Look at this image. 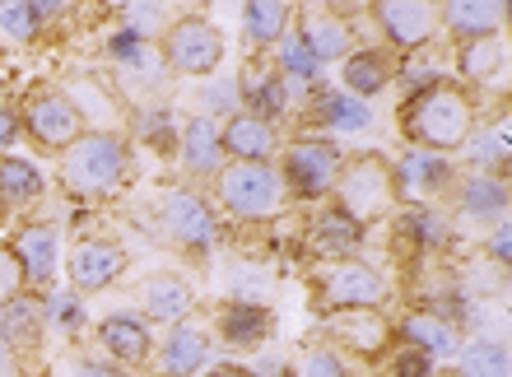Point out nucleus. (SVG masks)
<instances>
[{"label":"nucleus","mask_w":512,"mask_h":377,"mask_svg":"<svg viewBox=\"0 0 512 377\" xmlns=\"http://www.w3.org/2000/svg\"><path fill=\"white\" fill-rule=\"evenodd\" d=\"M391 80H396V66H391V56L378 52V47H368V52H350V56H345V70H340L345 94L359 98V103L378 98Z\"/></svg>","instance_id":"412c9836"},{"label":"nucleus","mask_w":512,"mask_h":377,"mask_svg":"<svg viewBox=\"0 0 512 377\" xmlns=\"http://www.w3.org/2000/svg\"><path fill=\"white\" fill-rule=\"evenodd\" d=\"M270 294V275L256 266H243L238 275H233V298L238 303H261V298Z\"/></svg>","instance_id":"79ce46f5"},{"label":"nucleus","mask_w":512,"mask_h":377,"mask_svg":"<svg viewBox=\"0 0 512 377\" xmlns=\"http://www.w3.org/2000/svg\"><path fill=\"white\" fill-rule=\"evenodd\" d=\"M42 191H47V182L28 159H0V201L5 205H28Z\"/></svg>","instance_id":"f704fd0d"},{"label":"nucleus","mask_w":512,"mask_h":377,"mask_svg":"<svg viewBox=\"0 0 512 377\" xmlns=\"http://www.w3.org/2000/svg\"><path fill=\"white\" fill-rule=\"evenodd\" d=\"M475 131V108L471 94L457 84H438L424 94H410L401 103V135L410 149H429V154H452L471 140Z\"/></svg>","instance_id":"f257e3e1"},{"label":"nucleus","mask_w":512,"mask_h":377,"mask_svg":"<svg viewBox=\"0 0 512 377\" xmlns=\"http://www.w3.org/2000/svg\"><path fill=\"white\" fill-rule=\"evenodd\" d=\"M312 122L326 126V131L354 135V131H364V126L373 122V112H368V103H359V98L345 94V89H322V94L312 98Z\"/></svg>","instance_id":"a878e982"},{"label":"nucleus","mask_w":512,"mask_h":377,"mask_svg":"<svg viewBox=\"0 0 512 377\" xmlns=\"http://www.w3.org/2000/svg\"><path fill=\"white\" fill-rule=\"evenodd\" d=\"M312 294H317V312H326V317L350 308H382L387 280L364 261H331V266L317 270Z\"/></svg>","instance_id":"423d86ee"},{"label":"nucleus","mask_w":512,"mask_h":377,"mask_svg":"<svg viewBox=\"0 0 512 377\" xmlns=\"http://www.w3.org/2000/svg\"><path fill=\"white\" fill-rule=\"evenodd\" d=\"M70 377H131V373H122L117 364H103V359H80Z\"/></svg>","instance_id":"de8ad7c7"},{"label":"nucleus","mask_w":512,"mask_h":377,"mask_svg":"<svg viewBox=\"0 0 512 377\" xmlns=\"http://www.w3.org/2000/svg\"><path fill=\"white\" fill-rule=\"evenodd\" d=\"M219 331L229 345H261L270 336V312L261 303H229V308L219 312Z\"/></svg>","instance_id":"2f4dec72"},{"label":"nucleus","mask_w":512,"mask_h":377,"mask_svg":"<svg viewBox=\"0 0 512 377\" xmlns=\"http://www.w3.org/2000/svg\"><path fill=\"white\" fill-rule=\"evenodd\" d=\"M24 294V270L14 261V252L0 243V303H10V298Z\"/></svg>","instance_id":"c03bdc74"},{"label":"nucleus","mask_w":512,"mask_h":377,"mask_svg":"<svg viewBox=\"0 0 512 377\" xmlns=\"http://www.w3.org/2000/svg\"><path fill=\"white\" fill-rule=\"evenodd\" d=\"M0 215H5V201H0Z\"/></svg>","instance_id":"603ef678"},{"label":"nucleus","mask_w":512,"mask_h":377,"mask_svg":"<svg viewBox=\"0 0 512 377\" xmlns=\"http://www.w3.org/2000/svg\"><path fill=\"white\" fill-rule=\"evenodd\" d=\"M373 19L387 33L391 47H401V52H419V47L438 42V33H443L438 5H429V0H378Z\"/></svg>","instance_id":"9d476101"},{"label":"nucleus","mask_w":512,"mask_h":377,"mask_svg":"<svg viewBox=\"0 0 512 377\" xmlns=\"http://www.w3.org/2000/svg\"><path fill=\"white\" fill-rule=\"evenodd\" d=\"M131 177V145L117 131H84L70 149H61V187L75 201L117 196Z\"/></svg>","instance_id":"f03ea898"},{"label":"nucleus","mask_w":512,"mask_h":377,"mask_svg":"<svg viewBox=\"0 0 512 377\" xmlns=\"http://www.w3.org/2000/svg\"><path fill=\"white\" fill-rule=\"evenodd\" d=\"M210 377H256L252 368H238V364H224L219 373H210Z\"/></svg>","instance_id":"8fccbe9b"},{"label":"nucleus","mask_w":512,"mask_h":377,"mask_svg":"<svg viewBox=\"0 0 512 377\" xmlns=\"http://www.w3.org/2000/svg\"><path fill=\"white\" fill-rule=\"evenodd\" d=\"M503 56H508L503 38L461 42V47H457V75H461L466 84H489V80H494V75L503 70Z\"/></svg>","instance_id":"c756f323"},{"label":"nucleus","mask_w":512,"mask_h":377,"mask_svg":"<svg viewBox=\"0 0 512 377\" xmlns=\"http://www.w3.org/2000/svg\"><path fill=\"white\" fill-rule=\"evenodd\" d=\"M294 33L303 38V47L312 52V61H317V66L340 61V56L354 52V28L345 24L336 10H303V14H298Z\"/></svg>","instance_id":"dca6fc26"},{"label":"nucleus","mask_w":512,"mask_h":377,"mask_svg":"<svg viewBox=\"0 0 512 377\" xmlns=\"http://www.w3.org/2000/svg\"><path fill=\"white\" fill-rule=\"evenodd\" d=\"M401 340L410 350L424 354V359H452L461 350L457 326L447 322V317H438V312H410L401 322Z\"/></svg>","instance_id":"aec40b11"},{"label":"nucleus","mask_w":512,"mask_h":377,"mask_svg":"<svg viewBox=\"0 0 512 377\" xmlns=\"http://www.w3.org/2000/svg\"><path fill=\"white\" fill-rule=\"evenodd\" d=\"M294 377H354V368H350V359L340 350H331V345H312V350H303Z\"/></svg>","instance_id":"e433bc0d"},{"label":"nucleus","mask_w":512,"mask_h":377,"mask_svg":"<svg viewBox=\"0 0 512 377\" xmlns=\"http://www.w3.org/2000/svg\"><path fill=\"white\" fill-rule=\"evenodd\" d=\"M508 373H512V359L503 340L480 336L457 350V377H508Z\"/></svg>","instance_id":"473e14b6"},{"label":"nucleus","mask_w":512,"mask_h":377,"mask_svg":"<svg viewBox=\"0 0 512 377\" xmlns=\"http://www.w3.org/2000/svg\"><path fill=\"white\" fill-rule=\"evenodd\" d=\"M494 261H499V266H508V261H512V229H508V224H499V229H494Z\"/></svg>","instance_id":"09e8293b"},{"label":"nucleus","mask_w":512,"mask_h":377,"mask_svg":"<svg viewBox=\"0 0 512 377\" xmlns=\"http://www.w3.org/2000/svg\"><path fill=\"white\" fill-rule=\"evenodd\" d=\"M14 261L24 270V284L33 289H47L56 280V270H61V233L52 224H24L19 238L10 243Z\"/></svg>","instance_id":"2eb2a0df"},{"label":"nucleus","mask_w":512,"mask_h":377,"mask_svg":"<svg viewBox=\"0 0 512 377\" xmlns=\"http://www.w3.org/2000/svg\"><path fill=\"white\" fill-rule=\"evenodd\" d=\"M66 103H70V108H75V117H80V126H84V122H94L98 131H112V122H117V103H112V98H108V89H103V84H98V80H89V75H84V80H75V84H70Z\"/></svg>","instance_id":"72a5a7b5"},{"label":"nucleus","mask_w":512,"mask_h":377,"mask_svg":"<svg viewBox=\"0 0 512 377\" xmlns=\"http://www.w3.org/2000/svg\"><path fill=\"white\" fill-rule=\"evenodd\" d=\"M224 145H219V122L215 117H191L182 126V168L191 177H219L224 173Z\"/></svg>","instance_id":"6ab92c4d"},{"label":"nucleus","mask_w":512,"mask_h":377,"mask_svg":"<svg viewBox=\"0 0 512 377\" xmlns=\"http://www.w3.org/2000/svg\"><path fill=\"white\" fill-rule=\"evenodd\" d=\"M219 145H224V154H233V163H270L280 149V135L252 112H238L219 126Z\"/></svg>","instance_id":"a211bd4d"},{"label":"nucleus","mask_w":512,"mask_h":377,"mask_svg":"<svg viewBox=\"0 0 512 377\" xmlns=\"http://www.w3.org/2000/svg\"><path fill=\"white\" fill-rule=\"evenodd\" d=\"M52 377H66V373H52Z\"/></svg>","instance_id":"864d4df0"},{"label":"nucleus","mask_w":512,"mask_h":377,"mask_svg":"<svg viewBox=\"0 0 512 377\" xmlns=\"http://www.w3.org/2000/svg\"><path fill=\"white\" fill-rule=\"evenodd\" d=\"M336 210L354 219L359 229L378 224L396 210V187H391V163L382 154H354L350 163H340L336 177Z\"/></svg>","instance_id":"7ed1b4c3"},{"label":"nucleus","mask_w":512,"mask_h":377,"mask_svg":"<svg viewBox=\"0 0 512 377\" xmlns=\"http://www.w3.org/2000/svg\"><path fill=\"white\" fill-rule=\"evenodd\" d=\"M42 303L38 298H10V303H0V340L5 345H19V350H28V345H38L42 336Z\"/></svg>","instance_id":"c85d7f7f"},{"label":"nucleus","mask_w":512,"mask_h":377,"mask_svg":"<svg viewBox=\"0 0 512 377\" xmlns=\"http://www.w3.org/2000/svg\"><path fill=\"white\" fill-rule=\"evenodd\" d=\"M122 270H126V252L117 243H108V238H84V243H75V252H70V261H66V275H70V289H75V294L108 289Z\"/></svg>","instance_id":"ddd939ff"},{"label":"nucleus","mask_w":512,"mask_h":377,"mask_svg":"<svg viewBox=\"0 0 512 377\" xmlns=\"http://www.w3.org/2000/svg\"><path fill=\"white\" fill-rule=\"evenodd\" d=\"M205 112H201V117H210V112H224V117H229V112H233V117H238V108H243V98H238V84H210V89H205Z\"/></svg>","instance_id":"37998d69"},{"label":"nucleus","mask_w":512,"mask_h":377,"mask_svg":"<svg viewBox=\"0 0 512 377\" xmlns=\"http://www.w3.org/2000/svg\"><path fill=\"white\" fill-rule=\"evenodd\" d=\"M219 201L238 219H275L289 205V191L275 163H229L219 173Z\"/></svg>","instance_id":"20e7f679"},{"label":"nucleus","mask_w":512,"mask_h":377,"mask_svg":"<svg viewBox=\"0 0 512 377\" xmlns=\"http://www.w3.org/2000/svg\"><path fill=\"white\" fill-rule=\"evenodd\" d=\"M391 187L396 201L424 205L433 196H443L447 187H457V168L447 154H429V149H410L401 163H391Z\"/></svg>","instance_id":"9b49d317"},{"label":"nucleus","mask_w":512,"mask_h":377,"mask_svg":"<svg viewBox=\"0 0 512 377\" xmlns=\"http://www.w3.org/2000/svg\"><path fill=\"white\" fill-rule=\"evenodd\" d=\"M98 345L108 354L112 364H145L149 359V331L145 322H135V317H108V322L98 326Z\"/></svg>","instance_id":"393cba45"},{"label":"nucleus","mask_w":512,"mask_h":377,"mask_svg":"<svg viewBox=\"0 0 512 377\" xmlns=\"http://www.w3.org/2000/svg\"><path fill=\"white\" fill-rule=\"evenodd\" d=\"M433 368H429V359H424V354L419 350H410V345H405L401 354H391V364H387V373H378V377H429Z\"/></svg>","instance_id":"a18cd8bd"},{"label":"nucleus","mask_w":512,"mask_h":377,"mask_svg":"<svg viewBox=\"0 0 512 377\" xmlns=\"http://www.w3.org/2000/svg\"><path fill=\"white\" fill-rule=\"evenodd\" d=\"M438 19L461 42L499 38L503 24H508V5L503 0H452V5H438Z\"/></svg>","instance_id":"f3484780"},{"label":"nucleus","mask_w":512,"mask_h":377,"mask_svg":"<svg viewBox=\"0 0 512 377\" xmlns=\"http://www.w3.org/2000/svg\"><path fill=\"white\" fill-rule=\"evenodd\" d=\"M19 131H24V126H19V112H14L10 103H0V149H10L14 140H19Z\"/></svg>","instance_id":"49530a36"},{"label":"nucleus","mask_w":512,"mask_h":377,"mask_svg":"<svg viewBox=\"0 0 512 377\" xmlns=\"http://www.w3.org/2000/svg\"><path fill=\"white\" fill-rule=\"evenodd\" d=\"M159 224H163V233H168L177 247H187V252H210V247L219 243V224H215V215H210V205L187 187H173L163 196Z\"/></svg>","instance_id":"1a4fd4ad"},{"label":"nucleus","mask_w":512,"mask_h":377,"mask_svg":"<svg viewBox=\"0 0 512 377\" xmlns=\"http://www.w3.org/2000/svg\"><path fill=\"white\" fill-rule=\"evenodd\" d=\"M163 61L177 75H215L219 61H224V33H219L210 19L201 14H187V19H173L163 28Z\"/></svg>","instance_id":"39448f33"},{"label":"nucleus","mask_w":512,"mask_h":377,"mask_svg":"<svg viewBox=\"0 0 512 377\" xmlns=\"http://www.w3.org/2000/svg\"><path fill=\"white\" fill-rule=\"evenodd\" d=\"M140 298H145V317H149V322L177 326L191 312V284L182 280V275H149L145 289H140Z\"/></svg>","instance_id":"b1692460"},{"label":"nucleus","mask_w":512,"mask_h":377,"mask_svg":"<svg viewBox=\"0 0 512 377\" xmlns=\"http://www.w3.org/2000/svg\"><path fill=\"white\" fill-rule=\"evenodd\" d=\"M457 201L471 219H503L508 215V182L489 173H475L466 182H457Z\"/></svg>","instance_id":"cd10ccee"},{"label":"nucleus","mask_w":512,"mask_h":377,"mask_svg":"<svg viewBox=\"0 0 512 377\" xmlns=\"http://www.w3.org/2000/svg\"><path fill=\"white\" fill-rule=\"evenodd\" d=\"M42 322H47V326H61V331H80V326H84L80 294H52L47 303H42Z\"/></svg>","instance_id":"58836bf2"},{"label":"nucleus","mask_w":512,"mask_h":377,"mask_svg":"<svg viewBox=\"0 0 512 377\" xmlns=\"http://www.w3.org/2000/svg\"><path fill=\"white\" fill-rule=\"evenodd\" d=\"M429 377H457V373H429Z\"/></svg>","instance_id":"3c124183"},{"label":"nucleus","mask_w":512,"mask_h":377,"mask_svg":"<svg viewBox=\"0 0 512 377\" xmlns=\"http://www.w3.org/2000/svg\"><path fill=\"white\" fill-rule=\"evenodd\" d=\"M326 336L340 340L359 359H382L391 350L396 331H391V322L378 308H350V312H331L326 317Z\"/></svg>","instance_id":"f8f14e48"},{"label":"nucleus","mask_w":512,"mask_h":377,"mask_svg":"<svg viewBox=\"0 0 512 377\" xmlns=\"http://www.w3.org/2000/svg\"><path fill=\"white\" fill-rule=\"evenodd\" d=\"M280 177H284V191L289 201H322L331 196L340 177V149L331 140H294L284 149V163H280Z\"/></svg>","instance_id":"0eeeda50"},{"label":"nucleus","mask_w":512,"mask_h":377,"mask_svg":"<svg viewBox=\"0 0 512 377\" xmlns=\"http://www.w3.org/2000/svg\"><path fill=\"white\" fill-rule=\"evenodd\" d=\"M205 359H210V336H205L201 326L177 322L173 336L163 340V377H191V373H201Z\"/></svg>","instance_id":"5701e85b"},{"label":"nucleus","mask_w":512,"mask_h":377,"mask_svg":"<svg viewBox=\"0 0 512 377\" xmlns=\"http://www.w3.org/2000/svg\"><path fill=\"white\" fill-rule=\"evenodd\" d=\"M401 80L410 94H424V89H438V84H452L447 80V56L438 42H429V47H419V52H410V61L401 66Z\"/></svg>","instance_id":"c9c22d12"},{"label":"nucleus","mask_w":512,"mask_h":377,"mask_svg":"<svg viewBox=\"0 0 512 377\" xmlns=\"http://www.w3.org/2000/svg\"><path fill=\"white\" fill-rule=\"evenodd\" d=\"M19 126H24L42 149H70L84 135L75 108L66 103L61 89H28L24 108H19Z\"/></svg>","instance_id":"6e6552de"},{"label":"nucleus","mask_w":512,"mask_h":377,"mask_svg":"<svg viewBox=\"0 0 512 377\" xmlns=\"http://www.w3.org/2000/svg\"><path fill=\"white\" fill-rule=\"evenodd\" d=\"M289 24H294V5H284V0H252V5H243V33L256 52L275 47L289 33Z\"/></svg>","instance_id":"bb28decb"},{"label":"nucleus","mask_w":512,"mask_h":377,"mask_svg":"<svg viewBox=\"0 0 512 377\" xmlns=\"http://www.w3.org/2000/svg\"><path fill=\"white\" fill-rule=\"evenodd\" d=\"M359 243H364V229H359L354 219H345L340 210H326V215H317V224H312V247L322 256H331V261H345Z\"/></svg>","instance_id":"7c9ffc66"},{"label":"nucleus","mask_w":512,"mask_h":377,"mask_svg":"<svg viewBox=\"0 0 512 377\" xmlns=\"http://www.w3.org/2000/svg\"><path fill=\"white\" fill-rule=\"evenodd\" d=\"M56 10L61 5H42V0H0V52H24Z\"/></svg>","instance_id":"4be33fe9"},{"label":"nucleus","mask_w":512,"mask_h":377,"mask_svg":"<svg viewBox=\"0 0 512 377\" xmlns=\"http://www.w3.org/2000/svg\"><path fill=\"white\" fill-rule=\"evenodd\" d=\"M233 84H238L243 112H252V117H261V122H270V126H275V117L289 108V84H284V75L270 66L266 56H252Z\"/></svg>","instance_id":"4468645a"},{"label":"nucleus","mask_w":512,"mask_h":377,"mask_svg":"<svg viewBox=\"0 0 512 377\" xmlns=\"http://www.w3.org/2000/svg\"><path fill=\"white\" fill-rule=\"evenodd\" d=\"M122 28L131 38L149 42L163 28V5H122Z\"/></svg>","instance_id":"ea45409f"},{"label":"nucleus","mask_w":512,"mask_h":377,"mask_svg":"<svg viewBox=\"0 0 512 377\" xmlns=\"http://www.w3.org/2000/svg\"><path fill=\"white\" fill-rule=\"evenodd\" d=\"M503 159H508V126H499V135H480L475 140V149H471V163L485 173L489 163L494 168H503Z\"/></svg>","instance_id":"a19ab883"},{"label":"nucleus","mask_w":512,"mask_h":377,"mask_svg":"<svg viewBox=\"0 0 512 377\" xmlns=\"http://www.w3.org/2000/svg\"><path fill=\"white\" fill-rule=\"evenodd\" d=\"M401 233L419 247H433V243H443L447 238V224H443V215H433L429 205H415V210L401 219Z\"/></svg>","instance_id":"4c0bfd02"}]
</instances>
